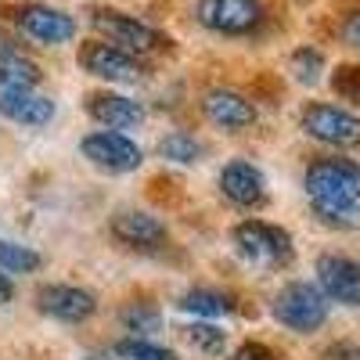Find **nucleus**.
<instances>
[{"mask_svg":"<svg viewBox=\"0 0 360 360\" xmlns=\"http://www.w3.org/2000/svg\"><path fill=\"white\" fill-rule=\"evenodd\" d=\"M303 184L314 198V209L360 205V166L349 159H317Z\"/></svg>","mask_w":360,"mask_h":360,"instance_id":"obj_1","label":"nucleus"},{"mask_svg":"<svg viewBox=\"0 0 360 360\" xmlns=\"http://www.w3.org/2000/svg\"><path fill=\"white\" fill-rule=\"evenodd\" d=\"M274 317L292 328V332H317L328 321V295L307 281H295L278 292L274 299Z\"/></svg>","mask_w":360,"mask_h":360,"instance_id":"obj_2","label":"nucleus"},{"mask_svg":"<svg viewBox=\"0 0 360 360\" xmlns=\"http://www.w3.org/2000/svg\"><path fill=\"white\" fill-rule=\"evenodd\" d=\"M234 245L245 259L252 263H266V266H281L292 259V238L288 231L263 224V220H245L234 227Z\"/></svg>","mask_w":360,"mask_h":360,"instance_id":"obj_3","label":"nucleus"},{"mask_svg":"<svg viewBox=\"0 0 360 360\" xmlns=\"http://www.w3.org/2000/svg\"><path fill=\"white\" fill-rule=\"evenodd\" d=\"M198 22L213 33L242 37L263 22V4L259 0H198Z\"/></svg>","mask_w":360,"mask_h":360,"instance_id":"obj_4","label":"nucleus"},{"mask_svg":"<svg viewBox=\"0 0 360 360\" xmlns=\"http://www.w3.org/2000/svg\"><path fill=\"white\" fill-rule=\"evenodd\" d=\"M94 25L101 29V33L115 44V47H123L130 54H152V51H162L169 47V37H162L159 29L152 25H144L123 11H98L94 15Z\"/></svg>","mask_w":360,"mask_h":360,"instance_id":"obj_5","label":"nucleus"},{"mask_svg":"<svg viewBox=\"0 0 360 360\" xmlns=\"http://www.w3.org/2000/svg\"><path fill=\"white\" fill-rule=\"evenodd\" d=\"M79 65L98 76V79H112V83H134L144 76V65L137 62V54L115 47V44H105V40H90L83 44L79 51Z\"/></svg>","mask_w":360,"mask_h":360,"instance_id":"obj_6","label":"nucleus"},{"mask_svg":"<svg viewBox=\"0 0 360 360\" xmlns=\"http://www.w3.org/2000/svg\"><path fill=\"white\" fill-rule=\"evenodd\" d=\"M303 130L321 144H335V148L360 144V119L335 105H310L303 112Z\"/></svg>","mask_w":360,"mask_h":360,"instance_id":"obj_7","label":"nucleus"},{"mask_svg":"<svg viewBox=\"0 0 360 360\" xmlns=\"http://www.w3.org/2000/svg\"><path fill=\"white\" fill-rule=\"evenodd\" d=\"M83 155L108 173H130L141 166V148L119 130H98L83 137Z\"/></svg>","mask_w":360,"mask_h":360,"instance_id":"obj_8","label":"nucleus"},{"mask_svg":"<svg viewBox=\"0 0 360 360\" xmlns=\"http://www.w3.org/2000/svg\"><path fill=\"white\" fill-rule=\"evenodd\" d=\"M18 25H22V33L25 37H33L40 44H69L76 37V22L65 15V11H58V8H47V4H25L18 11Z\"/></svg>","mask_w":360,"mask_h":360,"instance_id":"obj_9","label":"nucleus"},{"mask_svg":"<svg viewBox=\"0 0 360 360\" xmlns=\"http://www.w3.org/2000/svg\"><path fill=\"white\" fill-rule=\"evenodd\" d=\"M317 281L328 299H339L346 307H360V266L346 256H321Z\"/></svg>","mask_w":360,"mask_h":360,"instance_id":"obj_10","label":"nucleus"},{"mask_svg":"<svg viewBox=\"0 0 360 360\" xmlns=\"http://www.w3.org/2000/svg\"><path fill=\"white\" fill-rule=\"evenodd\" d=\"M37 299H40V310H44V314H51V317H58V321H69V324L86 321L90 314L98 310L94 295H90L86 288H76V285H51V288H40Z\"/></svg>","mask_w":360,"mask_h":360,"instance_id":"obj_11","label":"nucleus"},{"mask_svg":"<svg viewBox=\"0 0 360 360\" xmlns=\"http://www.w3.org/2000/svg\"><path fill=\"white\" fill-rule=\"evenodd\" d=\"M0 115H8L11 123L22 127H47L54 119V101L33 90H15V86H0Z\"/></svg>","mask_w":360,"mask_h":360,"instance_id":"obj_12","label":"nucleus"},{"mask_svg":"<svg viewBox=\"0 0 360 360\" xmlns=\"http://www.w3.org/2000/svg\"><path fill=\"white\" fill-rule=\"evenodd\" d=\"M202 112L209 115V123H217L224 130H245L256 123V105L245 101L234 90H209L202 98Z\"/></svg>","mask_w":360,"mask_h":360,"instance_id":"obj_13","label":"nucleus"},{"mask_svg":"<svg viewBox=\"0 0 360 360\" xmlns=\"http://www.w3.org/2000/svg\"><path fill=\"white\" fill-rule=\"evenodd\" d=\"M220 191L234 202V205H259L266 195V180L252 162H227L220 173Z\"/></svg>","mask_w":360,"mask_h":360,"instance_id":"obj_14","label":"nucleus"},{"mask_svg":"<svg viewBox=\"0 0 360 360\" xmlns=\"http://www.w3.org/2000/svg\"><path fill=\"white\" fill-rule=\"evenodd\" d=\"M86 112L108 130H134L144 123V108L123 94H94L86 101Z\"/></svg>","mask_w":360,"mask_h":360,"instance_id":"obj_15","label":"nucleus"},{"mask_svg":"<svg viewBox=\"0 0 360 360\" xmlns=\"http://www.w3.org/2000/svg\"><path fill=\"white\" fill-rule=\"evenodd\" d=\"M112 234L119 238L123 245L134 249H152L159 242H166V224L152 213H119L112 220Z\"/></svg>","mask_w":360,"mask_h":360,"instance_id":"obj_16","label":"nucleus"},{"mask_svg":"<svg viewBox=\"0 0 360 360\" xmlns=\"http://www.w3.org/2000/svg\"><path fill=\"white\" fill-rule=\"evenodd\" d=\"M40 83V69L37 62L15 47H0V86H15V90H33Z\"/></svg>","mask_w":360,"mask_h":360,"instance_id":"obj_17","label":"nucleus"},{"mask_svg":"<svg viewBox=\"0 0 360 360\" xmlns=\"http://www.w3.org/2000/svg\"><path fill=\"white\" fill-rule=\"evenodd\" d=\"M180 310H188L195 317H224V314H231V299L213 288H191L180 299Z\"/></svg>","mask_w":360,"mask_h":360,"instance_id":"obj_18","label":"nucleus"},{"mask_svg":"<svg viewBox=\"0 0 360 360\" xmlns=\"http://www.w3.org/2000/svg\"><path fill=\"white\" fill-rule=\"evenodd\" d=\"M0 270H11V274H33V270H40V252H33L29 245L0 242Z\"/></svg>","mask_w":360,"mask_h":360,"instance_id":"obj_19","label":"nucleus"},{"mask_svg":"<svg viewBox=\"0 0 360 360\" xmlns=\"http://www.w3.org/2000/svg\"><path fill=\"white\" fill-rule=\"evenodd\" d=\"M159 152H162V159H173V162L191 166V162L202 159V144H198L191 134H166V137L159 141Z\"/></svg>","mask_w":360,"mask_h":360,"instance_id":"obj_20","label":"nucleus"},{"mask_svg":"<svg viewBox=\"0 0 360 360\" xmlns=\"http://www.w3.org/2000/svg\"><path fill=\"white\" fill-rule=\"evenodd\" d=\"M184 339H188L198 353H205V356H217V353H224V346H227V335L220 332V328H213V324H191V328H184Z\"/></svg>","mask_w":360,"mask_h":360,"instance_id":"obj_21","label":"nucleus"},{"mask_svg":"<svg viewBox=\"0 0 360 360\" xmlns=\"http://www.w3.org/2000/svg\"><path fill=\"white\" fill-rule=\"evenodd\" d=\"M321 69H324V54L321 51H314V47H299L295 54H292V72H295V79L299 83H317L321 79Z\"/></svg>","mask_w":360,"mask_h":360,"instance_id":"obj_22","label":"nucleus"},{"mask_svg":"<svg viewBox=\"0 0 360 360\" xmlns=\"http://www.w3.org/2000/svg\"><path fill=\"white\" fill-rule=\"evenodd\" d=\"M115 353L123 360H176L173 349L166 346H155V342H144V339H123L115 346Z\"/></svg>","mask_w":360,"mask_h":360,"instance_id":"obj_23","label":"nucleus"},{"mask_svg":"<svg viewBox=\"0 0 360 360\" xmlns=\"http://www.w3.org/2000/svg\"><path fill=\"white\" fill-rule=\"evenodd\" d=\"M123 324H127V332H134V335L159 332V310L144 307V303H137V307H127V310H123Z\"/></svg>","mask_w":360,"mask_h":360,"instance_id":"obj_24","label":"nucleus"},{"mask_svg":"<svg viewBox=\"0 0 360 360\" xmlns=\"http://www.w3.org/2000/svg\"><path fill=\"white\" fill-rule=\"evenodd\" d=\"M317 220L339 231H356L360 227V205H335V209H317Z\"/></svg>","mask_w":360,"mask_h":360,"instance_id":"obj_25","label":"nucleus"},{"mask_svg":"<svg viewBox=\"0 0 360 360\" xmlns=\"http://www.w3.org/2000/svg\"><path fill=\"white\" fill-rule=\"evenodd\" d=\"M332 86H335V94L360 105V69L356 65H342L335 76H332Z\"/></svg>","mask_w":360,"mask_h":360,"instance_id":"obj_26","label":"nucleus"},{"mask_svg":"<svg viewBox=\"0 0 360 360\" xmlns=\"http://www.w3.org/2000/svg\"><path fill=\"white\" fill-rule=\"evenodd\" d=\"M231 360H278L274 353H270L266 346H259V342H245L242 349H238Z\"/></svg>","mask_w":360,"mask_h":360,"instance_id":"obj_27","label":"nucleus"},{"mask_svg":"<svg viewBox=\"0 0 360 360\" xmlns=\"http://www.w3.org/2000/svg\"><path fill=\"white\" fill-rule=\"evenodd\" d=\"M342 37H346V44H349V47H356V51H360V11L346 18V25H342Z\"/></svg>","mask_w":360,"mask_h":360,"instance_id":"obj_28","label":"nucleus"},{"mask_svg":"<svg viewBox=\"0 0 360 360\" xmlns=\"http://www.w3.org/2000/svg\"><path fill=\"white\" fill-rule=\"evenodd\" d=\"M11 295H15V285H11L4 274H0V307H4V303H11Z\"/></svg>","mask_w":360,"mask_h":360,"instance_id":"obj_29","label":"nucleus"}]
</instances>
